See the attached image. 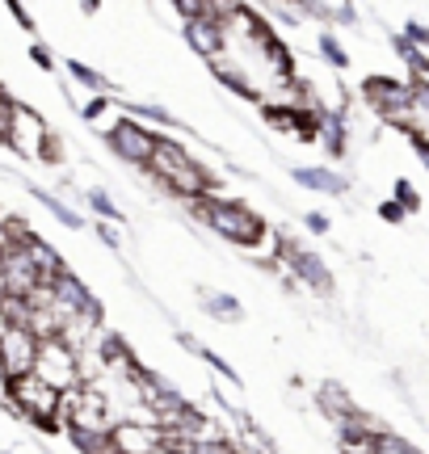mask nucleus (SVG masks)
<instances>
[{"label": "nucleus", "instance_id": "6e6552de", "mask_svg": "<svg viewBox=\"0 0 429 454\" xmlns=\"http://www.w3.org/2000/svg\"><path fill=\"white\" fill-rule=\"evenodd\" d=\"M110 434H114L118 454H152L160 442H165V434L148 421H114Z\"/></svg>", "mask_w": 429, "mask_h": 454}, {"label": "nucleus", "instance_id": "f3484780", "mask_svg": "<svg viewBox=\"0 0 429 454\" xmlns=\"http://www.w3.org/2000/svg\"><path fill=\"white\" fill-rule=\"evenodd\" d=\"M89 207H93V211H98L101 219H110V223H118V219H122L118 202H114L110 194H105V190H89Z\"/></svg>", "mask_w": 429, "mask_h": 454}, {"label": "nucleus", "instance_id": "423d86ee", "mask_svg": "<svg viewBox=\"0 0 429 454\" xmlns=\"http://www.w3.org/2000/svg\"><path fill=\"white\" fill-rule=\"evenodd\" d=\"M38 362V337L26 325H13L9 333H0V379H17L30 374Z\"/></svg>", "mask_w": 429, "mask_h": 454}, {"label": "nucleus", "instance_id": "a878e982", "mask_svg": "<svg viewBox=\"0 0 429 454\" xmlns=\"http://www.w3.org/2000/svg\"><path fill=\"white\" fill-rule=\"evenodd\" d=\"M152 454H182V450H177L173 442H160V446H156V450H152Z\"/></svg>", "mask_w": 429, "mask_h": 454}, {"label": "nucleus", "instance_id": "cd10ccee", "mask_svg": "<svg viewBox=\"0 0 429 454\" xmlns=\"http://www.w3.org/2000/svg\"><path fill=\"white\" fill-rule=\"evenodd\" d=\"M0 265H4V244H0Z\"/></svg>", "mask_w": 429, "mask_h": 454}, {"label": "nucleus", "instance_id": "2eb2a0df", "mask_svg": "<svg viewBox=\"0 0 429 454\" xmlns=\"http://www.w3.org/2000/svg\"><path fill=\"white\" fill-rule=\"evenodd\" d=\"M67 76H72V81H81L84 89H89V93H110V81L101 76L98 67L81 64V59H72V64H67Z\"/></svg>", "mask_w": 429, "mask_h": 454}, {"label": "nucleus", "instance_id": "9d476101", "mask_svg": "<svg viewBox=\"0 0 429 454\" xmlns=\"http://www.w3.org/2000/svg\"><path fill=\"white\" fill-rule=\"evenodd\" d=\"M291 177H295V185H303V190H312V194H332V198L349 194V181L341 177V173H332L329 164H312V168H295Z\"/></svg>", "mask_w": 429, "mask_h": 454}, {"label": "nucleus", "instance_id": "aec40b11", "mask_svg": "<svg viewBox=\"0 0 429 454\" xmlns=\"http://www.w3.org/2000/svg\"><path fill=\"white\" fill-rule=\"evenodd\" d=\"M13 106L17 101L9 93H0V144H9V127H13Z\"/></svg>", "mask_w": 429, "mask_h": 454}, {"label": "nucleus", "instance_id": "0eeeda50", "mask_svg": "<svg viewBox=\"0 0 429 454\" xmlns=\"http://www.w3.org/2000/svg\"><path fill=\"white\" fill-rule=\"evenodd\" d=\"M185 43L194 47L199 59H211V55H219V51L228 47V26L214 13H199L185 21Z\"/></svg>", "mask_w": 429, "mask_h": 454}, {"label": "nucleus", "instance_id": "5701e85b", "mask_svg": "<svg viewBox=\"0 0 429 454\" xmlns=\"http://www.w3.org/2000/svg\"><path fill=\"white\" fill-rule=\"evenodd\" d=\"M303 223H308V231H312V236H324V231L332 227V219H329V215H320V211H308V215H303Z\"/></svg>", "mask_w": 429, "mask_h": 454}, {"label": "nucleus", "instance_id": "412c9836", "mask_svg": "<svg viewBox=\"0 0 429 454\" xmlns=\"http://www.w3.org/2000/svg\"><path fill=\"white\" fill-rule=\"evenodd\" d=\"M93 231H98V240L105 244V248H122V236H118V227L110 223V219H101V223H93Z\"/></svg>", "mask_w": 429, "mask_h": 454}, {"label": "nucleus", "instance_id": "6ab92c4d", "mask_svg": "<svg viewBox=\"0 0 429 454\" xmlns=\"http://www.w3.org/2000/svg\"><path fill=\"white\" fill-rule=\"evenodd\" d=\"M320 51H324V59H329L332 67H346V64H349L346 47H341V43H337V38H332V34H324V38H320Z\"/></svg>", "mask_w": 429, "mask_h": 454}, {"label": "nucleus", "instance_id": "dca6fc26", "mask_svg": "<svg viewBox=\"0 0 429 454\" xmlns=\"http://www.w3.org/2000/svg\"><path fill=\"white\" fill-rule=\"evenodd\" d=\"M38 202H43V207H47L51 215H55V219H59V223L64 227H72V231H81L84 227V219L76 211H72V207H67L64 198H55V194H43V190H38Z\"/></svg>", "mask_w": 429, "mask_h": 454}, {"label": "nucleus", "instance_id": "b1692460", "mask_svg": "<svg viewBox=\"0 0 429 454\" xmlns=\"http://www.w3.org/2000/svg\"><path fill=\"white\" fill-rule=\"evenodd\" d=\"M30 59L43 67V72H55V59H51V51L43 47V43H34V47H30Z\"/></svg>", "mask_w": 429, "mask_h": 454}, {"label": "nucleus", "instance_id": "a211bd4d", "mask_svg": "<svg viewBox=\"0 0 429 454\" xmlns=\"http://www.w3.org/2000/svg\"><path fill=\"white\" fill-rule=\"evenodd\" d=\"M392 198H396L404 211H421V194H417V185L409 177H400L396 181V190H392Z\"/></svg>", "mask_w": 429, "mask_h": 454}, {"label": "nucleus", "instance_id": "20e7f679", "mask_svg": "<svg viewBox=\"0 0 429 454\" xmlns=\"http://www.w3.org/2000/svg\"><path fill=\"white\" fill-rule=\"evenodd\" d=\"M34 374L51 383L55 391H67L81 383V357L67 340L51 337V340H38V362H34Z\"/></svg>", "mask_w": 429, "mask_h": 454}, {"label": "nucleus", "instance_id": "393cba45", "mask_svg": "<svg viewBox=\"0 0 429 454\" xmlns=\"http://www.w3.org/2000/svg\"><path fill=\"white\" fill-rule=\"evenodd\" d=\"M4 4H9V13L17 17V26H21V30H34V17L26 13V4H21V0H4Z\"/></svg>", "mask_w": 429, "mask_h": 454}, {"label": "nucleus", "instance_id": "f257e3e1", "mask_svg": "<svg viewBox=\"0 0 429 454\" xmlns=\"http://www.w3.org/2000/svg\"><path fill=\"white\" fill-rule=\"evenodd\" d=\"M190 207V215H199L202 227H211L219 240L236 244V248H261L265 240V219L248 202H240V198H228V194H207V198H194V202H185Z\"/></svg>", "mask_w": 429, "mask_h": 454}, {"label": "nucleus", "instance_id": "1a4fd4ad", "mask_svg": "<svg viewBox=\"0 0 429 454\" xmlns=\"http://www.w3.org/2000/svg\"><path fill=\"white\" fill-rule=\"evenodd\" d=\"M51 291H55V303H59L67 316H72V311H81V308H89V303H98V299H93V291H89V286H84L72 270H59V274L51 278Z\"/></svg>", "mask_w": 429, "mask_h": 454}, {"label": "nucleus", "instance_id": "f03ea898", "mask_svg": "<svg viewBox=\"0 0 429 454\" xmlns=\"http://www.w3.org/2000/svg\"><path fill=\"white\" fill-rule=\"evenodd\" d=\"M4 400H9V408H13L17 417H26L30 425L47 429V434L64 429L59 391L51 387V383H43L34 371L30 374H17V379H4Z\"/></svg>", "mask_w": 429, "mask_h": 454}, {"label": "nucleus", "instance_id": "39448f33", "mask_svg": "<svg viewBox=\"0 0 429 454\" xmlns=\"http://www.w3.org/2000/svg\"><path fill=\"white\" fill-rule=\"evenodd\" d=\"M47 139H51L47 118L17 101V106H13V127H9V144H4V147H9V152H17L21 160H43V147H47Z\"/></svg>", "mask_w": 429, "mask_h": 454}, {"label": "nucleus", "instance_id": "bb28decb", "mask_svg": "<svg viewBox=\"0 0 429 454\" xmlns=\"http://www.w3.org/2000/svg\"><path fill=\"white\" fill-rule=\"evenodd\" d=\"M81 9H84V13H98V9H101V0H81Z\"/></svg>", "mask_w": 429, "mask_h": 454}, {"label": "nucleus", "instance_id": "f8f14e48", "mask_svg": "<svg viewBox=\"0 0 429 454\" xmlns=\"http://www.w3.org/2000/svg\"><path fill=\"white\" fill-rule=\"evenodd\" d=\"M202 311H211L214 320H223V325H240V320H245L240 299L228 291H202Z\"/></svg>", "mask_w": 429, "mask_h": 454}, {"label": "nucleus", "instance_id": "9b49d317", "mask_svg": "<svg viewBox=\"0 0 429 454\" xmlns=\"http://www.w3.org/2000/svg\"><path fill=\"white\" fill-rule=\"evenodd\" d=\"M316 404H320V412L329 417V425L346 421V417H354V412H363V408H358V400H349V391L341 387V383H320V391H316Z\"/></svg>", "mask_w": 429, "mask_h": 454}, {"label": "nucleus", "instance_id": "ddd939ff", "mask_svg": "<svg viewBox=\"0 0 429 454\" xmlns=\"http://www.w3.org/2000/svg\"><path fill=\"white\" fill-rule=\"evenodd\" d=\"M67 438L81 454H118L110 429H67Z\"/></svg>", "mask_w": 429, "mask_h": 454}, {"label": "nucleus", "instance_id": "4be33fe9", "mask_svg": "<svg viewBox=\"0 0 429 454\" xmlns=\"http://www.w3.org/2000/svg\"><path fill=\"white\" fill-rule=\"evenodd\" d=\"M404 215H409V211L400 207L396 198H387V202H379V219H383V223H404Z\"/></svg>", "mask_w": 429, "mask_h": 454}, {"label": "nucleus", "instance_id": "7ed1b4c3", "mask_svg": "<svg viewBox=\"0 0 429 454\" xmlns=\"http://www.w3.org/2000/svg\"><path fill=\"white\" fill-rule=\"evenodd\" d=\"M156 144H160V130L148 127V122H139V118H131V114H122L118 127L105 135V147H110L127 168H139V173H148L152 156H156Z\"/></svg>", "mask_w": 429, "mask_h": 454}, {"label": "nucleus", "instance_id": "4468645a", "mask_svg": "<svg viewBox=\"0 0 429 454\" xmlns=\"http://www.w3.org/2000/svg\"><path fill=\"white\" fill-rule=\"evenodd\" d=\"M26 257H30L34 265H38V274H43V282H51V278L59 274V270H67L64 257H59V253H55V248H51V244L43 240V236H34V240L26 244Z\"/></svg>", "mask_w": 429, "mask_h": 454}]
</instances>
